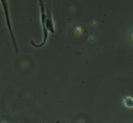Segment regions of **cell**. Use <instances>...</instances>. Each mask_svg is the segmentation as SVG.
Returning <instances> with one entry per match:
<instances>
[{"mask_svg":"<svg viewBox=\"0 0 133 123\" xmlns=\"http://www.w3.org/2000/svg\"><path fill=\"white\" fill-rule=\"evenodd\" d=\"M131 40H132V41L133 42V30L132 31V33H131Z\"/></svg>","mask_w":133,"mask_h":123,"instance_id":"cell-5","label":"cell"},{"mask_svg":"<svg viewBox=\"0 0 133 123\" xmlns=\"http://www.w3.org/2000/svg\"><path fill=\"white\" fill-rule=\"evenodd\" d=\"M39 5H40V9H41V26H42L44 37H43L42 42L41 44H36L33 41H31V44L36 48H41V47L44 46L46 44V42L48 41V31L47 30L46 24H45V15H46V12H45V6H44V2L43 1H39Z\"/></svg>","mask_w":133,"mask_h":123,"instance_id":"cell-1","label":"cell"},{"mask_svg":"<svg viewBox=\"0 0 133 123\" xmlns=\"http://www.w3.org/2000/svg\"><path fill=\"white\" fill-rule=\"evenodd\" d=\"M0 2H1V4H2V5L3 7V11H4V14H5V23H6V26L8 27L9 31V34L11 36V38H12V44H13L14 48L16 50V53H18L19 48H18L17 44L16 43L14 34H13V31H12V25H11V21H10V17H9V9H8L7 2L5 1V0H1Z\"/></svg>","mask_w":133,"mask_h":123,"instance_id":"cell-2","label":"cell"},{"mask_svg":"<svg viewBox=\"0 0 133 123\" xmlns=\"http://www.w3.org/2000/svg\"><path fill=\"white\" fill-rule=\"evenodd\" d=\"M124 104L128 108H132L133 98L131 97H125L124 98Z\"/></svg>","mask_w":133,"mask_h":123,"instance_id":"cell-4","label":"cell"},{"mask_svg":"<svg viewBox=\"0 0 133 123\" xmlns=\"http://www.w3.org/2000/svg\"><path fill=\"white\" fill-rule=\"evenodd\" d=\"M45 24L48 31H50L51 33H55V24H54V20L52 19L51 14V9L49 7L45 8Z\"/></svg>","mask_w":133,"mask_h":123,"instance_id":"cell-3","label":"cell"}]
</instances>
